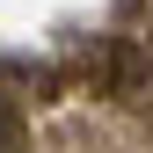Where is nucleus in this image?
<instances>
[{
	"instance_id": "nucleus-1",
	"label": "nucleus",
	"mask_w": 153,
	"mask_h": 153,
	"mask_svg": "<svg viewBox=\"0 0 153 153\" xmlns=\"http://www.w3.org/2000/svg\"><path fill=\"white\" fill-rule=\"evenodd\" d=\"M22 109H15V95H0V153H22Z\"/></svg>"
}]
</instances>
